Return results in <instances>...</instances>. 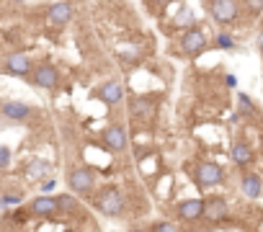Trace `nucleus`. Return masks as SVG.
I'll return each instance as SVG.
<instances>
[{"mask_svg":"<svg viewBox=\"0 0 263 232\" xmlns=\"http://www.w3.org/2000/svg\"><path fill=\"white\" fill-rule=\"evenodd\" d=\"M93 201H96V209H98L103 217H108V219L121 217L124 209H126V201H124V196H121V191H119L116 186L101 188V191L93 196Z\"/></svg>","mask_w":263,"mask_h":232,"instance_id":"f257e3e1","label":"nucleus"},{"mask_svg":"<svg viewBox=\"0 0 263 232\" xmlns=\"http://www.w3.org/2000/svg\"><path fill=\"white\" fill-rule=\"evenodd\" d=\"M194 181L201 191H209V188H217L224 183V168L214 160H204L196 165V173H194Z\"/></svg>","mask_w":263,"mask_h":232,"instance_id":"f03ea898","label":"nucleus"},{"mask_svg":"<svg viewBox=\"0 0 263 232\" xmlns=\"http://www.w3.org/2000/svg\"><path fill=\"white\" fill-rule=\"evenodd\" d=\"M67 188L75 194V196H85V194H93L96 191V173L85 165H75L70 168L67 173Z\"/></svg>","mask_w":263,"mask_h":232,"instance_id":"7ed1b4c3","label":"nucleus"},{"mask_svg":"<svg viewBox=\"0 0 263 232\" xmlns=\"http://www.w3.org/2000/svg\"><path fill=\"white\" fill-rule=\"evenodd\" d=\"M31 70H34L31 57L29 54H21V52L8 54L3 62H0V75H8V78H24V80H29Z\"/></svg>","mask_w":263,"mask_h":232,"instance_id":"20e7f679","label":"nucleus"},{"mask_svg":"<svg viewBox=\"0 0 263 232\" xmlns=\"http://www.w3.org/2000/svg\"><path fill=\"white\" fill-rule=\"evenodd\" d=\"M209 13L219 26H232L240 18V3L237 0H209Z\"/></svg>","mask_w":263,"mask_h":232,"instance_id":"39448f33","label":"nucleus"},{"mask_svg":"<svg viewBox=\"0 0 263 232\" xmlns=\"http://www.w3.org/2000/svg\"><path fill=\"white\" fill-rule=\"evenodd\" d=\"M178 47H181V52H183L186 57H199V54L206 52L209 39H206V34H204L199 26H194V29H186V31L181 34Z\"/></svg>","mask_w":263,"mask_h":232,"instance_id":"423d86ee","label":"nucleus"},{"mask_svg":"<svg viewBox=\"0 0 263 232\" xmlns=\"http://www.w3.org/2000/svg\"><path fill=\"white\" fill-rule=\"evenodd\" d=\"M29 83L42 88V90H57L60 88V70L54 65H49V62H42V65H36L31 70Z\"/></svg>","mask_w":263,"mask_h":232,"instance_id":"0eeeda50","label":"nucleus"},{"mask_svg":"<svg viewBox=\"0 0 263 232\" xmlns=\"http://www.w3.org/2000/svg\"><path fill=\"white\" fill-rule=\"evenodd\" d=\"M155 111H158V98H153V95H132L129 98V113H132V119H137V122H153L155 119Z\"/></svg>","mask_w":263,"mask_h":232,"instance_id":"6e6552de","label":"nucleus"},{"mask_svg":"<svg viewBox=\"0 0 263 232\" xmlns=\"http://www.w3.org/2000/svg\"><path fill=\"white\" fill-rule=\"evenodd\" d=\"M227 214H230V204H227V199H224V196L212 194V196H206V199H204V219H206V222L219 224V222H224V219H227Z\"/></svg>","mask_w":263,"mask_h":232,"instance_id":"1a4fd4ad","label":"nucleus"},{"mask_svg":"<svg viewBox=\"0 0 263 232\" xmlns=\"http://www.w3.org/2000/svg\"><path fill=\"white\" fill-rule=\"evenodd\" d=\"M34 108L24 101H0V116L8 122H29Z\"/></svg>","mask_w":263,"mask_h":232,"instance_id":"9d476101","label":"nucleus"},{"mask_svg":"<svg viewBox=\"0 0 263 232\" xmlns=\"http://www.w3.org/2000/svg\"><path fill=\"white\" fill-rule=\"evenodd\" d=\"M230 158H232V163H235L237 168L248 170V168L255 163V150H253V145H250L248 140H235L232 147H230Z\"/></svg>","mask_w":263,"mask_h":232,"instance_id":"9b49d317","label":"nucleus"},{"mask_svg":"<svg viewBox=\"0 0 263 232\" xmlns=\"http://www.w3.org/2000/svg\"><path fill=\"white\" fill-rule=\"evenodd\" d=\"M176 217L186 224H196L199 219H204V199H186L176 206Z\"/></svg>","mask_w":263,"mask_h":232,"instance_id":"f8f14e48","label":"nucleus"},{"mask_svg":"<svg viewBox=\"0 0 263 232\" xmlns=\"http://www.w3.org/2000/svg\"><path fill=\"white\" fill-rule=\"evenodd\" d=\"M103 145L111 150V152H124L126 145H129V137H126V129L121 124H111L103 129Z\"/></svg>","mask_w":263,"mask_h":232,"instance_id":"ddd939ff","label":"nucleus"},{"mask_svg":"<svg viewBox=\"0 0 263 232\" xmlns=\"http://www.w3.org/2000/svg\"><path fill=\"white\" fill-rule=\"evenodd\" d=\"M96 98L103 101L106 106H116L121 98H124V85L119 80H106L96 88Z\"/></svg>","mask_w":263,"mask_h":232,"instance_id":"4468645a","label":"nucleus"},{"mask_svg":"<svg viewBox=\"0 0 263 232\" xmlns=\"http://www.w3.org/2000/svg\"><path fill=\"white\" fill-rule=\"evenodd\" d=\"M240 191L245 199H260L263 196V178L255 170H245L240 176Z\"/></svg>","mask_w":263,"mask_h":232,"instance_id":"2eb2a0df","label":"nucleus"},{"mask_svg":"<svg viewBox=\"0 0 263 232\" xmlns=\"http://www.w3.org/2000/svg\"><path fill=\"white\" fill-rule=\"evenodd\" d=\"M29 214L34 217H54L60 214V204L54 196H36L29 201Z\"/></svg>","mask_w":263,"mask_h":232,"instance_id":"dca6fc26","label":"nucleus"},{"mask_svg":"<svg viewBox=\"0 0 263 232\" xmlns=\"http://www.w3.org/2000/svg\"><path fill=\"white\" fill-rule=\"evenodd\" d=\"M47 18L52 26H67L72 18V3L70 0H60V3H52L47 8Z\"/></svg>","mask_w":263,"mask_h":232,"instance_id":"f3484780","label":"nucleus"},{"mask_svg":"<svg viewBox=\"0 0 263 232\" xmlns=\"http://www.w3.org/2000/svg\"><path fill=\"white\" fill-rule=\"evenodd\" d=\"M24 173H26L29 181H42V178H47L52 173V165L44 163V160H29L26 168H24Z\"/></svg>","mask_w":263,"mask_h":232,"instance_id":"a211bd4d","label":"nucleus"},{"mask_svg":"<svg viewBox=\"0 0 263 232\" xmlns=\"http://www.w3.org/2000/svg\"><path fill=\"white\" fill-rule=\"evenodd\" d=\"M196 26V16H194V11L191 8H178V13H176V18H173V29H194Z\"/></svg>","mask_w":263,"mask_h":232,"instance_id":"6ab92c4d","label":"nucleus"},{"mask_svg":"<svg viewBox=\"0 0 263 232\" xmlns=\"http://www.w3.org/2000/svg\"><path fill=\"white\" fill-rule=\"evenodd\" d=\"M54 199H57V204H60V214H78V211H80V204H78L75 194H60V196H54Z\"/></svg>","mask_w":263,"mask_h":232,"instance_id":"aec40b11","label":"nucleus"},{"mask_svg":"<svg viewBox=\"0 0 263 232\" xmlns=\"http://www.w3.org/2000/svg\"><path fill=\"white\" fill-rule=\"evenodd\" d=\"M119 60L126 62V65H137V62L142 60V52H140V47H135V44H126V47L119 49Z\"/></svg>","mask_w":263,"mask_h":232,"instance_id":"412c9836","label":"nucleus"},{"mask_svg":"<svg viewBox=\"0 0 263 232\" xmlns=\"http://www.w3.org/2000/svg\"><path fill=\"white\" fill-rule=\"evenodd\" d=\"M242 6H245V11H248L253 18L263 16V0H242Z\"/></svg>","mask_w":263,"mask_h":232,"instance_id":"4be33fe9","label":"nucleus"},{"mask_svg":"<svg viewBox=\"0 0 263 232\" xmlns=\"http://www.w3.org/2000/svg\"><path fill=\"white\" fill-rule=\"evenodd\" d=\"M217 47H219V49H235V39L222 31V34H217Z\"/></svg>","mask_w":263,"mask_h":232,"instance_id":"5701e85b","label":"nucleus"},{"mask_svg":"<svg viewBox=\"0 0 263 232\" xmlns=\"http://www.w3.org/2000/svg\"><path fill=\"white\" fill-rule=\"evenodd\" d=\"M150 232H178V229H176V224H173V222L160 219V222H155V224L150 227Z\"/></svg>","mask_w":263,"mask_h":232,"instance_id":"b1692460","label":"nucleus"},{"mask_svg":"<svg viewBox=\"0 0 263 232\" xmlns=\"http://www.w3.org/2000/svg\"><path fill=\"white\" fill-rule=\"evenodd\" d=\"M237 103H240V106L245 108L242 113H250V116L255 113V106H253V101H250V98H248L245 93H237Z\"/></svg>","mask_w":263,"mask_h":232,"instance_id":"393cba45","label":"nucleus"},{"mask_svg":"<svg viewBox=\"0 0 263 232\" xmlns=\"http://www.w3.org/2000/svg\"><path fill=\"white\" fill-rule=\"evenodd\" d=\"M8 165H11V147L0 145V168H8Z\"/></svg>","mask_w":263,"mask_h":232,"instance_id":"a878e982","label":"nucleus"},{"mask_svg":"<svg viewBox=\"0 0 263 232\" xmlns=\"http://www.w3.org/2000/svg\"><path fill=\"white\" fill-rule=\"evenodd\" d=\"M150 3H153V6H158V8H165V6H171V3H173V0H150Z\"/></svg>","mask_w":263,"mask_h":232,"instance_id":"bb28decb","label":"nucleus"},{"mask_svg":"<svg viewBox=\"0 0 263 232\" xmlns=\"http://www.w3.org/2000/svg\"><path fill=\"white\" fill-rule=\"evenodd\" d=\"M258 145H260V152H263V129H260V137H258Z\"/></svg>","mask_w":263,"mask_h":232,"instance_id":"cd10ccee","label":"nucleus"},{"mask_svg":"<svg viewBox=\"0 0 263 232\" xmlns=\"http://www.w3.org/2000/svg\"><path fill=\"white\" fill-rule=\"evenodd\" d=\"M129 232H147V229H140V227H132Z\"/></svg>","mask_w":263,"mask_h":232,"instance_id":"c85d7f7f","label":"nucleus"}]
</instances>
